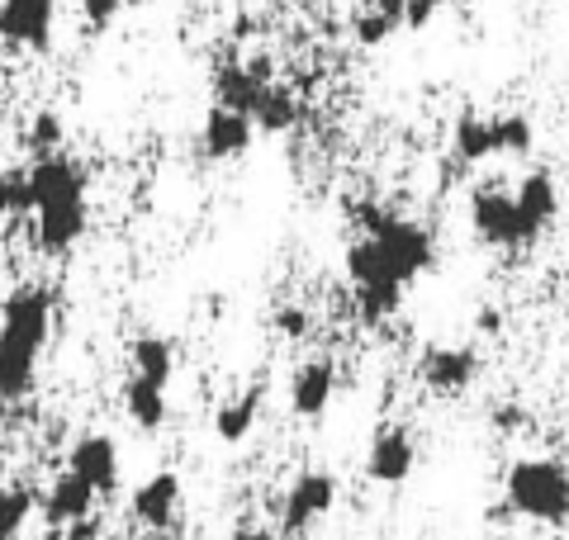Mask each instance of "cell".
<instances>
[{
    "label": "cell",
    "instance_id": "cell-32",
    "mask_svg": "<svg viewBox=\"0 0 569 540\" xmlns=\"http://www.w3.org/2000/svg\"><path fill=\"white\" fill-rule=\"evenodd\" d=\"M475 328L479 332H498V328H503V313H498V309H479L475 313Z\"/></svg>",
    "mask_w": 569,
    "mask_h": 540
},
{
    "label": "cell",
    "instance_id": "cell-30",
    "mask_svg": "<svg viewBox=\"0 0 569 540\" xmlns=\"http://www.w3.org/2000/svg\"><path fill=\"white\" fill-rule=\"evenodd\" d=\"M81 14H86V24L100 33V29H110L119 20V6L114 0H81Z\"/></svg>",
    "mask_w": 569,
    "mask_h": 540
},
{
    "label": "cell",
    "instance_id": "cell-25",
    "mask_svg": "<svg viewBox=\"0 0 569 540\" xmlns=\"http://www.w3.org/2000/svg\"><path fill=\"white\" fill-rule=\"evenodd\" d=\"M29 512H33V493L29 489H0V540L20 536Z\"/></svg>",
    "mask_w": 569,
    "mask_h": 540
},
{
    "label": "cell",
    "instance_id": "cell-17",
    "mask_svg": "<svg viewBox=\"0 0 569 540\" xmlns=\"http://www.w3.org/2000/svg\"><path fill=\"white\" fill-rule=\"evenodd\" d=\"M96 508V489L91 483H81L71 470H62L58 479H52V489L43 498V517L52 521V527H77V521H86Z\"/></svg>",
    "mask_w": 569,
    "mask_h": 540
},
{
    "label": "cell",
    "instance_id": "cell-26",
    "mask_svg": "<svg viewBox=\"0 0 569 540\" xmlns=\"http://www.w3.org/2000/svg\"><path fill=\"white\" fill-rule=\"evenodd\" d=\"M24 142H29V152L33 157H58V148H62V119L52 114V110H39L33 114V123H29V133H24Z\"/></svg>",
    "mask_w": 569,
    "mask_h": 540
},
{
    "label": "cell",
    "instance_id": "cell-38",
    "mask_svg": "<svg viewBox=\"0 0 569 540\" xmlns=\"http://www.w3.org/2000/svg\"><path fill=\"white\" fill-rule=\"evenodd\" d=\"M114 6H119V10H123V6H142V0H114Z\"/></svg>",
    "mask_w": 569,
    "mask_h": 540
},
{
    "label": "cell",
    "instance_id": "cell-15",
    "mask_svg": "<svg viewBox=\"0 0 569 540\" xmlns=\"http://www.w3.org/2000/svg\"><path fill=\"white\" fill-rule=\"evenodd\" d=\"M332 389H337V370L332 360H305L290 380V408L295 418H323V408L332 403Z\"/></svg>",
    "mask_w": 569,
    "mask_h": 540
},
{
    "label": "cell",
    "instance_id": "cell-23",
    "mask_svg": "<svg viewBox=\"0 0 569 540\" xmlns=\"http://www.w3.org/2000/svg\"><path fill=\"white\" fill-rule=\"evenodd\" d=\"M399 303H403L399 284H366V290H356V313H361V322H385L389 313H399Z\"/></svg>",
    "mask_w": 569,
    "mask_h": 540
},
{
    "label": "cell",
    "instance_id": "cell-8",
    "mask_svg": "<svg viewBox=\"0 0 569 540\" xmlns=\"http://www.w3.org/2000/svg\"><path fill=\"white\" fill-rule=\"evenodd\" d=\"M418 374H422V384L432 393H441V399H456V393H466L475 384L479 356L470 347H432V351H422Z\"/></svg>",
    "mask_w": 569,
    "mask_h": 540
},
{
    "label": "cell",
    "instance_id": "cell-9",
    "mask_svg": "<svg viewBox=\"0 0 569 540\" xmlns=\"http://www.w3.org/2000/svg\"><path fill=\"white\" fill-rule=\"evenodd\" d=\"M67 470L77 474L81 483H91L96 498L114 493V483H119V446L110 437H100V431H91V437H81L77 446H71Z\"/></svg>",
    "mask_w": 569,
    "mask_h": 540
},
{
    "label": "cell",
    "instance_id": "cell-11",
    "mask_svg": "<svg viewBox=\"0 0 569 540\" xmlns=\"http://www.w3.org/2000/svg\"><path fill=\"white\" fill-rule=\"evenodd\" d=\"M418 464V446L408 437L403 427H385L376 431V441H370V456H366V474L376 483H403L413 474Z\"/></svg>",
    "mask_w": 569,
    "mask_h": 540
},
{
    "label": "cell",
    "instance_id": "cell-10",
    "mask_svg": "<svg viewBox=\"0 0 569 540\" xmlns=\"http://www.w3.org/2000/svg\"><path fill=\"white\" fill-rule=\"evenodd\" d=\"M252 119L247 114H233V110H223V104H209V114H204V129H200V152L209 161H233L242 157L247 148H252Z\"/></svg>",
    "mask_w": 569,
    "mask_h": 540
},
{
    "label": "cell",
    "instance_id": "cell-3",
    "mask_svg": "<svg viewBox=\"0 0 569 540\" xmlns=\"http://www.w3.org/2000/svg\"><path fill=\"white\" fill-rule=\"evenodd\" d=\"M356 223L366 228V238H376L385 247V257H389V266H395L399 284L418 280L422 270L437 261L432 232H427L422 223H413V219H399V213H389V209H361V219Z\"/></svg>",
    "mask_w": 569,
    "mask_h": 540
},
{
    "label": "cell",
    "instance_id": "cell-28",
    "mask_svg": "<svg viewBox=\"0 0 569 540\" xmlns=\"http://www.w3.org/2000/svg\"><path fill=\"white\" fill-rule=\"evenodd\" d=\"M395 29H399L395 20H385V14L366 10L361 20H356V39H361L366 48H380V43H385V39H389V33H395Z\"/></svg>",
    "mask_w": 569,
    "mask_h": 540
},
{
    "label": "cell",
    "instance_id": "cell-36",
    "mask_svg": "<svg viewBox=\"0 0 569 540\" xmlns=\"http://www.w3.org/2000/svg\"><path fill=\"white\" fill-rule=\"evenodd\" d=\"M233 540H276V531H266V527H238Z\"/></svg>",
    "mask_w": 569,
    "mask_h": 540
},
{
    "label": "cell",
    "instance_id": "cell-1",
    "mask_svg": "<svg viewBox=\"0 0 569 540\" xmlns=\"http://www.w3.org/2000/svg\"><path fill=\"white\" fill-rule=\"evenodd\" d=\"M52 332V294L39 284H24L6 299L0 313V399L14 403L33 389V366Z\"/></svg>",
    "mask_w": 569,
    "mask_h": 540
},
{
    "label": "cell",
    "instance_id": "cell-34",
    "mask_svg": "<svg viewBox=\"0 0 569 540\" xmlns=\"http://www.w3.org/2000/svg\"><path fill=\"white\" fill-rule=\"evenodd\" d=\"M493 427H503V431L522 427V412H518V408H498V412H493Z\"/></svg>",
    "mask_w": 569,
    "mask_h": 540
},
{
    "label": "cell",
    "instance_id": "cell-19",
    "mask_svg": "<svg viewBox=\"0 0 569 540\" xmlns=\"http://www.w3.org/2000/svg\"><path fill=\"white\" fill-rule=\"evenodd\" d=\"M129 360H133V374H138V380H148V384H157V389H167V384H171L176 351H171V341H167V337L142 332L133 347H129Z\"/></svg>",
    "mask_w": 569,
    "mask_h": 540
},
{
    "label": "cell",
    "instance_id": "cell-33",
    "mask_svg": "<svg viewBox=\"0 0 569 540\" xmlns=\"http://www.w3.org/2000/svg\"><path fill=\"white\" fill-rule=\"evenodd\" d=\"M370 6H376V14H385V20H403V0H370Z\"/></svg>",
    "mask_w": 569,
    "mask_h": 540
},
{
    "label": "cell",
    "instance_id": "cell-2",
    "mask_svg": "<svg viewBox=\"0 0 569 540\" xmlns=\"http://www.w3.org/2000/svg\"><path fill=\"white\" fill-rule=\"evenodd\" d=\"M503 493H508V512L531 517V521H546V527H565L569 521V470L560 460H518L503 479Z\"/></svg>",
    "mask_w": 569,
    "mask_h": 540
},
{
    "label": "cell",
    "instance_id": "cell-5",
    "mask_svg": "<svg viewBox=\"0 0 569 540\" xmlns=\"http://www.w3.org/2000/svg\"><path fill=\"white\" fill-rule=\"evenodd\" d=\"M332 502H337V479L323 474V470H305V474L290 483L284 502H280V536L284 540L305 536L318 517L332 512Z\"/></svg>",
    "mask_w": 569,
    "mask_h": 540
},
{
    "label": "cell",
    "instance_id": "cell-37",
    "mask_svg": "<svg viewBox=\"0 0 569 540\" xmlns=\"http://www.w3.org/2000/svg\"><path fill=\"white\" fill-rule=\"evenodd\" d=\"M6 213H10V209H6V190H0V219H6Z\"/></svg>",
    "mask_w": 569,
    "mask_h": 540
},
{
    "label": "cell",
    "instance_id": "cell-29",
    "mask_svg": "<svg viewBox=\"0 0 569 540\" xmlns=\"http://www.w3.org/2000/svg\"><path fill=\"white\" fill-rule=\"evenodd\" d=\"M441 6H447V0H403V20H399V24H408V29H427Z\"/></svg>",
    "mask_w": 569,
    "mask_h": 540
},
{
    "label": "cell",
    "instance_id": "cell-22",
    "mask_svg": "<svg viewBox=\"0 0 569 540\" xmlns=\"http://www.w3.org/2000/svg\"><path fill=\"white\" fill-rule=\"evenodd\" d=\"M123 408H129L133 427L157 431L167 422V389H157L148 380H138V374H129V384H123Z\"/></svg>",
    "mask_w": 569,
    "mask_h": 540
},
{
    "label": "cell",
    "instance_id": "cell-31",
    "mask_svg": "<svg viewBox=\"0 0 569 540\" xmlns=\"http://www.w3.org/2000/svg\"><path fill=\"white\" fill-rule=\"evenodd\" d=\"M276 328H280L284 337H309V313H305V309H280V313H276Z\"/></svg>",
    "mask_w": 569,
    "mask_h": 540
},
{
    "label": "cell",
    "instance_id": "cell-12",
    "mask_svg": "<svg viewBox=\"0 0 569 540\" xmlns=\"http://www.w3.org/2000/svg\"><path fill=\"white\" fill-rule=\"evenodd\" d=\"M261 86H271V67L266 62H247V67L228 62L213 71V104H223V110H233V114H252Z\"/></svg>",
    "mask_w": 569,
    "mask_h": 540
},
{
    "label": "cell",
    "instance_id": "cell-21",
    "mask_svg": "<svg viewBox=\"0 0 569 540\" xmlns=\"http://www.w3.org/2000/svg\"><path fill=\"white\" fill-rule=\"evenodd\" d=\"M247 119H252V129H261V133H290L299 123V100L284 86H261V96Z\"/></svg>",
    "mask_w": 569,
    "mask_h": 540
},
{
    "label": "cell",
    "instance_id": "cell-4",
    "mask_svg": "<svg viewBox=\"0 0 569 540\" xmlns=\"http://www.w3.org/2000/svg\"><path fill=\"white\" fill-rule=\"evenodd\" d=\"M470 228L475 238L485 247H498V251H522L537 238L527 232V223L518 219V204H512L508 190H493V186H479L470 194Z\"/></svg>",
    "mask_w": 569,
    "mask_h": 540
},
{
    "label": "cell",
    "instance_id": "cell-16",
    "mask_svg": "<svg viewBox=\"0 0 569 540\" xmlns=\"http://www.w3.org/2000/svg\"><path fill=\"white\" fill-rule=\"evenodd\" d=\"M86 223H91L86 204L39 209V213H33V247H39V251H71L86 238Z\"/></svg>",
    "mask_w": 569,
    "mask_h": 540
},
{
    "label": "cell",
    "instance_id": "cell-6",
    "mask_svg": "<svg viewBox=\"0 0 569 540\" xmlns=\"http://www.w3.org/2000/svg\"><path fill=\"white\" fill-rule=\"evenodd\" d=\"M86 167L71 157H43L29 167V200L39 209H62V204H86ZM29 213V219H33Z\"/></svg>",
    "mask_w": 569,
    "mask_h": 540
},
{
    "label": "cell",
    "instance_id": "cell-20",
    "mask_svg": "<svg viewBox=\"0 0 569 540\" xmlns=\"http://www.w3.org/2000/svg\"><path fill=\"white\" fill-rule=\"evenodd\" d=\"M257 412H261V389H247V393H238V399H228L219 412H213V437H219L223 446L247 441L252 427H257Z\"/></svg>",
    "mask_w": 569,
    "mask_h": 540
},
{
    "label": "cell",
    "instance_id": "cell-24",
    "mask_svg": "<svg viewBox=\"0 0 569 540\" xmlns=\"http://www.w3.org/2000/svg\"><path fill=\"white\" fill-rule=\"evenodd\" d=\"M493 138H498V152L527 157L531 142H537V129H531L527 114H493Z\"/></svg>",
    "mask_w": 569,
    "mask_h": 540
},
{
    "label": "cell",
    "instance_id": "cell-39",
    "mask_svg": "<svg viewBox=\"0 0 569 540\" xmlns=\"http://www.w3.org/2000/svg\"><path fill=\"white\" fill-rule=\"evenodd\" d=\"M503 540H518V536H503Z\"/></svg>",
    "mask_w": 569,
    "mask_h": 540
},
{
    "label": "cell",
    "instance_id": "cell-35",
    "mask_svg": "<svg viewBox=\"0 0 569 540\" xmlns=\"http://www.w3.org/2000/svg\"><path fill=\"white\" fill-rule=\"evenodd\" d=\"M67 540H96V521L86 517V521H77V527H67Z\"/></svg>",
    "mask_w": 569,
    "mask_h": 540
},
{
    "label": "cell",
    "instance_id": "cell-14",
    "mask_svg": "<svg viewBox=\"0 0 569 540\" xmlns=\"http://www.w3.org/2000/svg\"><path fill=\"white\" fill-rule=\"evenodd\" d=\"M512 204H518V219L527 223L531 238H541V232L550 228V219H556V209H560L556 176L550 171H527L518 180V190H512Z\"/></svg>",
    "mask_w": 569,
    "mask_h": 540
},
{
    "label": "cell",
    "instance_id": "cell-18",
    "mask_svg": "<svg viewBox=\"0 0 569 540\" xmlns=\"http://www.w3.org/2000/svg\"><path fill=\"white\" fill-rule=\"evenodd\" d=\"M451 152L466 161V167H479V161L498 157V138H493V119H485L479 110H466L451 129Z\"/></svg>",
    "mask_w": 569,
    "mask_h": 540
},
{
    "label": "cell",
    "instance_id": "cell-13",
    "mask_svg": "<svg viewBox=\"0 0 569 540\" xmlns=\"http://www.w3.org/2000/svg\"><path fill=\"white\" fill-rule=\"evenodd\" d=\"M176 508H181V479H176L171 470L162 474H152V479H142L133 498H129V512L133 521H142V527H152V531H162L176 521Z\"/></svg>",
    "mask_w": 569,
    "mask_h": 540
},
{
    "label": "cell",
    "instance_id": "cell-27",
    "mask_svg": "<svg viewBox=\"0 0 569 540\" xmlns=\"http://www.w3.org/2000/svg\"><path fill=\"white\" fill-rule=\"evenodd\" d=\"M0 190H6V209L20 213V219H29V213H33V200H29V167L0 171Z\"/></svg>",
    "mask_w": 569,
    "mask_h": 540
},
{
    "label": "cell",
    "instance_id": "cell-7",
    "mask_svg": "<svg viewBox=\"0 0 569 540\" xmlns=\"http://www.w3.org/2000/svg\"><path fill=\"white\" fill-rule=\"evenodd\" d=\"M58 0H0V39L29 52H48Z\"/></svg>",
    "mask_w": 569,
    "mask_h": 540
}]
</instances>
